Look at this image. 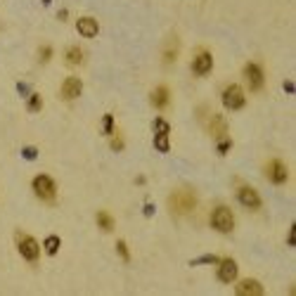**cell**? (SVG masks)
<instances>
[{"label":"cell","mask_w":296,"mask_h":296,"mask_svg":"<svg viewBox=\"0 0 296 296\" xmlns=\"http://www.w3.org/2000/svg\"><path fill=\"white\" fill-rule=\"evenodd\" d=\"M294 235H296V228L291 225V230H289V239H287V244H289V246H294V242H296Z\"/></svg>","instance_id":"30"},{"label":"cell","mask_w":296,"mask_h":296,"mask_svg":"<svg viewBox=\"0 0 296 296\" xmlns=\"http://www.w3.org/2000/svg\"><path fill=\"white\" fill-rule=\"evenodd\" d=\"M102 133H104V135H111V133H114V116H111V114H104V116H102Z\"/></svg>","instance_id":"22"},{"label":"cell","mask_w":296,"mask_h":296,"mask_svg":"<svg viewBox=\"0 0 296 296\" xmlns=\"http://www.w3.org/2000/svg\"><path fill=\"white\" fill-rule=\"evenodd\" d=\"M150 102H152V107H157V109H166L171 102V93L166 85H159V88H154L152 90V97H150Z\"/></svg>","instance_id":"13"},{"label":"cell","mask_w":296,"mask_h":296,"mask_svg":"<svg viewBox=\"0 0 296 296\" xmlns=\"http://www.w3.org/2000/svg\"><path fill=\"white\" fill-rule=\"evenodd\" d=\"M97 228L104 230V232H111V230H114V218H111V213L97 211Z\"/></svg>","instance_id":"17"},{"label":"cell","mask_w":296,"mask_h":296,"mask_svg":"<svg viewBox=\"0 0 296 296\" xmlns=\"http://www.w3.org/2000/svg\"><path fill=\"white\" fill-rule=\"evenodd\" d=\"M176 57H178V41L171 38L169 45H166V50H164V64H173Z\"/></svg>","instance_id":"18"},{"label":"cell","mask_w":296,"mask_h":296,"mask_svg":"<svg viewBox=\"0 0 296 296\" xmlns=\"http://www.w3.org/2000/svg\"><path fill=\"white\" fill-rule=\"evenodd\" d=\"M43 3H45V5H50V3H52V0H43Z\"/></svg>","instance_id":"34"},{"label":"cell","mask_w":296,"mask_h":296,"mask_svg":"<svg viewBox=\"0 0 296 296\" xmlns=\"http://www.w3.org/2000/svg\"><path fill=\"white\" fill-rule=\"evenodd\" d=\"M111 150H114V152H118V150H123V137H121V135H116V137H114V140H111Z\"/></svg>","instance_id":"29"},{"label":"cell","mask_w":296,"mask_h":296,"mask_svg":"<svg viewBox=\"0 0 296 296\" xmlns=\"http://www.w3.org/2000/svg\"><path fill=\"white\" fill-rule=\"evenodd\" d=\"M81 93H83L81 78H76V76L64 78V83H62V97H64V100H76Z\"/></svg>","instance_id":"10"},{"label":"cell","mask_w":296,"mask_h":296,"mask_svg":"<svg viewBox=\"0 0 296 296\" xmlns=\"http://www.w3.org/2000/svg\"><path fill=\"white\" fill-rule=\"evenodd\" d=\"M171 126L169 121H164V118H154V133H169Z\"/></svg>","instance_id":"25"},{"label":"cell","mask_w":296,"mask_h":296,"mask_svg":"<svg viewBox=\"0 0 296 296\" xmlns=\"http://www.w3.org/2000/svg\"><path fill=\"white\" fill-rule=\"evenodd\" d=\"M116 251H118V256H121L123 261H128V258H130V251H128V246H126V242H123V239H118V242H116Z\"/></svg>","instance_id":"26"},{"label":"cell","mask_w":296,"mask_h":296,"mask_svg":"<svg viewBox=\"0 0 296 296\" xmlns=\"http://www.w3.org/2000/svg\"><path fill=\"white\" fill-rule=\"evenodd\" d=\"M34 192L38 199H43V202H52L55 199V195H57V187H55V180H52L50 176H45V173H41V176L34 178Z\"/></svg>","instance_id":"3"},{"label":"cell","mask_w":296,"mask_h":296,"mask_svg":"<svg viewBox=\"0 0 296 296\" xmlns=\"http://www.w3.org/2000/svg\"><path fill=\"white\" fill-rule=\"evenodd\" d=\"M59 244H62V239H59L57 235H50V237H45V254L48 256H55L59 251Z\"/></svg>","instance_id":"19"},{"label":"cell","mask_w":296,"mask_h":296,"mask_svg":"<svg viewBox=\"0 0 296 296\" xmlns=\"http://www.w3.org/2000/svg\"><path fill=\"white\" fill-rule=\"evenodd\" d=\"M237 277V263L232 258H220L218 261V279L220 282H235Z\"/></svg>","instance_id":"11"},{"label":"cell","mask_w":296,"mask_h":296,"mask_svg":"<svg viewBox=\"0 0 296 296\" xmlns=\"http://www.w3.org/2000/svg\"><path fill=\"white\" fill-rule=\"evenodd\" d=\"M265 176H268V180L275 183V185H284L289 178V171L279 159H272V161H268V166H265Z\"/></svg>","instance_id":"7"},{"label":"cell","mask_w":296,"mask_h":296,"mask_svg":"<svg viewBox=\"0 0 296 296\" xmlns=\"http://www.w3.org/2000/svg\"><path fill=\"white\" fill-rule=\"evenodd\" d=\"M17 88H19V93H22V95H29V88H26V85H24V83H19V85H17Z\"/></svg>","instance_id":"32"},{"label":"cell","mask_w":296,"mask_h":296,"mask_svg":"<svg viewBox=\"0 0 296 296\" xmlns=\"http://www.w3.org/2000/svg\"><path fill=\"white\" fill-rule=\"evenodd\" d=\"M223 104L228 107V109L237 111V109H242L244 107V93H242V88L239 85H228L225 90H223Z\"/></svg>","instance_id":"6"},{"label":"cell","mask_w":296,"mask_h":296,"mask_svg":"<svg viewBox=\"0 0 296 296\" xmlns=\"http://www.w3.org/2000/svg\"><path fill=\"white\" fill-rule=\"evenodd\" d=\"M237 202L242 204L244 209H249V211L261 209V197H258V192H256L254 187H249V185H242L237 190Z\"/></svg>","instance_id":"5"},{"label":"cell","mask_w":296,"mask_h":296,"mask_svg":"<svg viewBox=\"0 0 296 296\" xmlns=\"http://www.w3.org/2000/svg\"><path fill=\"white\" fill-rule=\"evenodd\" d=\"M85 59V52L78 48V45H74V48H69L67 52H64V62H67L69 67H81Z\"/></svg>","instance_id":"15"},{"label":"cell","mask_w":296,"mask_h":296,"mask_svg":"<svg viewBox=\"0 0 296 296\" xmlns=\"http://www.w3.org/2000/svg\"><path fill=\"white\" fill-rule=\"evenodd\" d=\"M154 150H157V152H169L171 150L169 133H157V135H154Z\"/></svg>","instance_id":"20"},{"label":"cell","mask_w":296,"mask_h":296,"mask_svg":"<svg viewBox=\"0 0 296 296\" xmlns=\"http://www.w3.org/2000/svg\"><path fill=\"white\" fill-rule=\"evenodd\" d=\"M22 154H24V159L34 161L36 157H38V150H36V147H24V150H22Z\"/></svg>","instance_id":"27"},{"label":"cell","mask_w":296,"mask_h":296,"mask_svg":"<svg viewBox=\"0 0 296 296\" xmlns=\"http://www.w3.org/2000/svg\"><path fill=\"white\" fill-rule=\"evenodd\" d=\"M230 147H232V140L228 135L225 137H218V154H228Z\"/></svg>","instance_id":"24"},{"label":"cell","mask_w":296,"mask_h":296,"mask_svg":"<svg viewBox=\"0 0 296 296\" xmlns=\"http://www.w3.org/2000/svg\"><path fill=\"white\" fill-rule=\"evenodd\" d=\"M197 206V195L192 187H178L169 197V209L173 216H185Z\"/></svg>","instance_id":"1"},{"label":"cell","mask_w":296,"mask_h":296,"mask_svg":"<svg viewBox=\"0 0 296 296\" xmlns=\"http://www.w3.org/2000/svg\"><path fill=\"white\" fill-rule=\"evenodd\" d=\"M17 249H19V254L24 256L26 261H38V256H41L38 242H36L31 235H22V232H19V237H17Z\"/></svg>","instance_id":"4"},{"label":"cell","mask_w":296,"mask_h":296,"mask_svg":"<svg viewBox=\"0 0 296 296\" xmlns=\"http://www.w3.org/2000/svg\"><path fill=\"white\" fill-rule=\"evenodd\" d=\"M144 213H147V216H152V213H154V206H152V204H147V206H144Z\"/></svg>","instance_id":"33"},{"label":"cell","mask_w":296,"mask_h":296,"mask_svg":"<svg viewBox=\"0 0 296 296\" xmlns=\"http://www.w3.org/2000/svg\"><path fill=\"white\" fill-rule=\"evenodd\" d=\"M26 107H29V111H41L43 97H41L38 93H31V95H29V102H26Z\"/></svg>","instance_id":"21"},{"label":"cell","mask_w":296,"mask_h":296,"mask_svg":"<svg viewBox=\"0 0 296 296\" xmlns=\"http://www.w3.org/2000/svg\"><path fill=\"white\" fill-rule=\"evenodd\" d=\"M235 291H237V296H261L263 287L256 279H244V282H239L235 287Z\"/></svg>","instance_id":"14"},{"label":"cell","mask_w":296,"mask_h":296,"mask_svg":"<svg viewBox=\"0 0 296 296\" xmlns=\"http://www.w3.org/2000/svg\"><path fill=\"white\" fill-rule=\"evenodd\" d=\"M213 69V57L209 50H199L192 59V71H195V76H206L209 71Z\"/></svg>","instance_id":"9"},{"label":"cell","mask_w":296,"mask_h":296,"mask_svg":"<svg viewBox=\"0 0 296 296\" xmlns=\"http://www.w3.org/2000/svg\"><path fill=\"white\" fill-rule=\"evenodd\" d=\"M244 78L246 83H249V88L254 90V93H258L263 88V83H265V76H263V69L256 64V62H249L244 67Z\"/></svg>","instance_id":"8"},{"label":"cell","mask_w":296,"mask_h":296,"mask_svg":"<svg viewBox=\"0 0 296 296\" xmlns=\"http://www.w3.org/2000/svg\"><path fill=\"white\" fill-rule=\"evenodd\" d=\"M284 93H294V83L291 81H284Z\"/></svg>","instance_id":"31"},{"label":"cell","mask_w":296,"mask_h":296,"mask_svg":"<svg viewBox=\"0 0 296 296\" xmlns=\"http://www.w3.org/2000/svg\"><path fill=\"white\" fill-rule=\"evenodd\" d=\"M211 228L223 232V235H230L232 230H235V213L230 211L228 206H216L211 211Z\"/></svg>","instance_id":"2"},{"label":"cell","mask_w":296,"mask_h":296,"mask_svg":"<svg viewBox=\"0 0 296 296\" xmlns=\"http://www.w3.org/2000/svg\"><path fill=\"white\" fill-rule=\"evenodd\" d=\"M216 261H218L216 256H202V258H195V261H192V265H202V263H216Z\"/></svg>","instance_id":"28"},{"label":"cell","mask_w":296,"mask_h":296,"mask_svg":"<svg viewBox=\"0 0 296 296\" xmlns=\"http://www.w3.org/2000/svg\"><path fill=\"white\" fill-rule=\"evenodd\" d=\"M50 59H52V48H50V45H43L41 52H38V62H41V64H45V62H50Z\"/></svg>","instance_id":"23"},{"label":"cell","mask_w":296,"mask_h":296,"mask_svg":"<svg viewBox=\"0 0 296 296\" xmlns=\"http://www.w3.org/2000/svg\"><path fill=\"white\" fill-rule=\"evenodd\" d=\"M76 31L83 36V38H95L97 31H100V24H97V19H93V17H81L76 22Z\"/></svg>","instance_id":"12"},{"label":"cell","mask_w":296,"mask_h":296,"mask_svg":"<svg viewBox=\"0 0 296 296\" xmlns=\"http://www.w3.org/2000/svg\"><path fill=\"white\" fill-rule=\"evenodd\" d=\"M209 133H211L216 140H218V137H225V133H228V123H225V118H223V116H211Z\"/></svg>","instance_id":"16"}]
</instances>
